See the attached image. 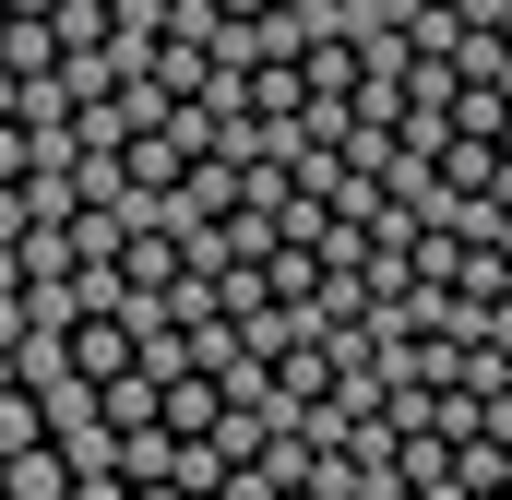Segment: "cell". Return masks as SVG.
Listing matches in <instances>:
<instances>
[{"label":"cell","mask_w":512,"mask_h":500,"mask_svg":"<svg viewBox=\"0 0 512 500\" xmlns=\"http://www.w3.org/2000/svg\"><path fill=\"white\" fill-rule=\"evenodd\" d=\"M60 370H72V346H60V334H12V381H24V393H48Z\"/></svg>","instance_id":"cell-4"},{"label":"cell","mask_w":512,"mask_h":500,"mask_svg":"<svg viewBox=\"0 0 512 500\" xmlns=\"http://www.w3.org/2000/svg\"><path fill=\"white\" fill-rule=\"evenodd\" d=\"M489 143H501V167H512V120H501V131H489Z\"/></svg>","instance_id":"cell-8"},{"label":"cell","mask_w":512,"mask_h":500,"mask_svg":"<svg viewBox=\"0 0 512 500\" xmlns=\"http://www.w3.org/2000/svg\"><path fill=\"white\" fill-rule=\"evenodd\" d=\"M131 500H191V489H131Z\"/></svg>","instance_id":"cell-9"},{"label":"cell","mask_w":512,"mask_h":500,"mask_svg":"<svg viewBox=\"0 0 512 500\" xmlns=\"http://www.w3.org/2000/svg\"><path fill=\"white\" fill-rule=\"evenodd\" d=\"M0 24H12V12H0Z\"/></svg>","instance_id":"cell-11"},{"label":"cell","mask_w":512,"mask_h":500,"mask_svg":"<svg viewBox=\"0 0 512 500\" xmlns=\"http://www.w3.org/2000/svg\"><path fill=\"white\" fill-rule=\"evenodd\" d=\"M72 489V465L48 453V441H24V453H0V500H60Z\"/></svg>","instance_id":"cell-1"},{"label":"cell","mask_w":512,"mask_h":500,"mask_svg":"<svg viewBox=\"0 0 512 500\" xmlns=\"http://www.w3.org/2000/svg\"><path fill=\"white\" fill-rule=\"evenodd\" d=\"M0 12H48V0H0Z\"/></svg>","instance_id":"cell-10"},{"label":"cell","mask_w":512,"mask_h":500,"mask_svg":"<svg viewBox=\"0 0 512 500\" xmlns=\"http://www.w3.org/2000/svg\"><path fill=\"white\" fill-rule=\"evenodd\" d=\"M36 155H24V120H0V179H24Z\"/></svg>","instance_id":"cell-6"},{"label":"cell","mask_w":512,"mask_h":500,"mask_svg":"<svg viewBox=\"0 0 512 500\" xmlns=\"http://www.w3.org/2000/svg\"><path fill=\"white\" fill-rule=\"evenodd\" d=\"M120 477L131 489H179V441L167 429H120Z\"/></svg>","instance_id":"cell-2"},{"label":"cell","mask_w":512,"mask_h":500,"mask_svg":"<svg viewBox=\"0 0 512 500\" xmlns=\"http://www.w3.org/2000/svg\"><path fill=\"white\" fill-rule=\"evenodd\" d=\"M60 500H131V477H72Z\"/></svg>","instance_id":"cell-7"},{"label":"cell","mask_w":512,"mask_h":500,"mask_svg":"<svg viewBox=\"0 0 512 500\" xmlns=\"http://www.w3.org/2000/svg\"><path fill=\"white\" fill-rule=\"evenodd\" d=\"M60 346H72V370H84V381H120V370H131V334H120V322H72Z\"/></svg>","instance_id":"cell-3"},{"label":"cell","mask_w":512,"mask_h":500,"mask_svg":"<svg viewBox=\"0 0 512 500\" xmlns=\"http://www.w3.org/2000/svg\"><path fill=\"white\" fill-rule=\"evenodd\" d=\"M24 441H48V417H36L24 381H0V453H24Z\"/></svg>","instance_id":"cell-5"}]
</instances>
